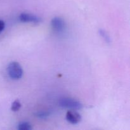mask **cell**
Here are the masks:
<instances>
[{"label":"cell","mask_w":130,"mask_h":130,"mask_svg":"<svg viewBox=\"0 0 130 130\" xmlns=\"http://www.w3.org/2000/svg\"><path fill=\"white\" fill-rule=\"evenodd\" d=\"M8 74L11 79H20L23 76V70L20 65L17 62H12L7 67Z\"/></svg>","instance_id":"1"},{"label":"cell","mask_w":130,"mask_h":130,"mask_svg":"<svg viewBox=\"0 0 130 130\" xmlns=\"http://www.w3.org/2000/svg\"><path fill=\"white\" fill-rule=\"evenodd\" d=\"M59 105L66 109L72 110H79L83 108V104L80 102L71 99V98H63L59 101Z\"/></svg>","instance_id":"2"},{"label":"cell","mask_w":130,"mask_h":130,"mask_svg":"<svg viewBox=\"0 0 130 130\" xmlns=\"http://www.w3.org/2000/svg\"><path fill=\"white\" fill-rule=\"evenodd\" d=\"M51 25L54 31L58 34L63 33L66 29V22L60 17L53 18L51 22Z\"/></svg>","instance_id":"3"},{"label":"cell","mask_w":130,"mask_h":130,"mask_svg":"<svg viewBox=\"0 0 130 130\" xmlns=\"http://www.w3.org/2000/svg\"><path fill=\"white\" fill-rule=\"evenodd\" d=\"M19 20L22 22H32L38 24L42 21L41 19L36 15L32 14L27 13H22L19 16Z\"/></svg>","instance_id":"4"},{"label":"cell","mask_w":130,"mask_h":130,"mask_svg":"<svg viewBox=\"0 0 130 130\" xmlns=\"http://www.w3.org/2000/svg\"><path fill=\"white\" fill-rule=\"evenodd\" d=\"M81 115L75 110H68L66 113V119L68 122L72 124H78L81 122Z\"/></svg>","instance_id":"5"},{"label":"cell","mask_w":130,"mask_h":130,"mask_svg":"<svg viewBox=\"0 0 130 130\" xmlns=\"http://www.w3.org/2000/svg\"><path fill=\"white\" fill-rule=\"evenodd\" d=\"M17 128L19 130H31L32 129V127L29 123L22 122L18 125Z\"/></svg>","instance_id":"6"},{"label":"cell","mask_w":130,"mask_h":130,"mask_svg":"<svg viewBox=\"0 0 130 130\" xmlns=\"http://www.w3.org/2000/svg\"><path fill=\"white\" fill-rule=\"evenodd\" d=\"M21 108V103L19 100H17L14 101L11 104V110L13 112H17L20 110Z\"/></svg>","instance_id":"7"},{"label":"cell","mask_w":130,"mask_h":130,"mask_svg":"<svg viewBox=\"0 0 130 130\" xmlns=\"http://www.w3.org/2000/svg\"><path fill=\"white\" fill-rule=\"evenodd\" d=\"M50 115V112L48 111H40L37 112L36 116L40 119H46Z\"/></svg>","instance_id":"8"},{"label":"cell","mask_w":130,"mask_h":130,"mask_svg":"<svg viewBox=\"0 0 130 130\" xmlns=\"http://www.w3.org/2000/svg\"><path fill=\"white\" fill-rule=\"evenodd\" d=\"M99 33H100V34L101 35V36L105 39V41L107 42V43H110V38H109L108 34H107L106 33V32L104 31V30H102V29H100V30H99Z\"/></svg>","instance_id":"9"},{"label":"cell","mask_w":130,"mask_h":130,"mask_svg":"<svg viewBox=\"0 0 130 130\" xmlns=\"http://www.w3.org/2000/svg\"><path fill=\"white\" fill-rule=\"evenodd\" d=\"M5 23L3 20H0V32L3 31L5 29Z\"/></svg>","instance_id":"10"}]
</instances>
